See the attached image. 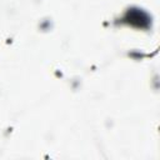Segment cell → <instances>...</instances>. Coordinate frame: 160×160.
<instances>
[{"label": "cell", "mask_w": 160, "mask_h": 160, "mask_svg": "<svg viewBox=\"0 0 160 160\" xmlns=\"http://www.w3.org/2000/svg\"><path fill=\"white\" fill-rule=\"evenodd\" d=\"M124 21H126L131 26L140 29H146L150 25V18L140 9H129L124 16Z\"/></svg>", "instance_id": "cell-1"}]
</instances>
